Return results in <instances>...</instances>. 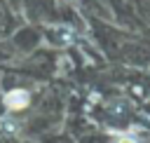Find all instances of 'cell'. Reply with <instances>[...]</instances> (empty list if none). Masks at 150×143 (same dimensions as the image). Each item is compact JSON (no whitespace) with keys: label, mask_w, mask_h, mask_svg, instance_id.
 <instances>
[{"label":"cell","mask_w":150,"mask_h":143,"mask_svg":"<svg viewBox=\"0 0 150 143\" xmlns=\"http://www.w3.org/2000/svg\"><path fill=\"white\" fill-rule=\"evenodd\" d=\"M115 143H138V141H136L134 136H120V138H117Z\"/></svg>","instance_id":"2"},{"label":"cell","mask_w":150,"mask_h":143,"mask_svg":"<svg viewBox=\"0 0 150 143\" xmlns=\"http://www.w3.org/2000/svg\"><path fill=\"white\" fill-rule=\"evenodd\" d=\"M28 101H30V96H28L26 89H12V91L5 94V105L9 110H21V108L28 105Z\"/></svg>","instance_id":"1"}]
</instances>
